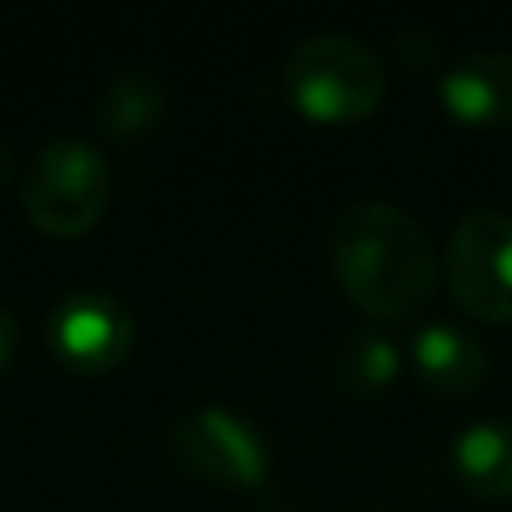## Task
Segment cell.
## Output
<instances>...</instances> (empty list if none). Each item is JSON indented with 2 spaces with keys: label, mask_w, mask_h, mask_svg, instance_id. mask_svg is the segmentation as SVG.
Here are the masks:
<instances>
[{
  "label": "cell",
  "mask_w": 512,
  "mask_h": 512,
  "mask_svg": "<svg viewBox=\"0 0 512 512\" xmlns=\"http://www.w3.org/2000/svg\"><path fill=\"white\" fill-rule=\"evenodd\" d=\"M440 104L456 124L500 128L512 120V52H468L440 72Z\"/></svg>",
  "instance_id": "ba28073f"
},
{
  "label": "cell",
  "mask_w": 512,
  "mask_h": 512,
  "mask_svg": "<svg viewBox=\"0 0 512 512\" xmlns=\"http://www.w3.org/2000/svg\"><path fill=\"white\" fill-rule=\"evenodd\" d=\"M328 260L344 296L372 320L416 316L440 276L424 224L388 200L348 204L328 232Z\"/></svg>",
  "instance_id": "6da1fadb"
},
{
  "label": "cell",
  "mask_w": 512,
  "mask_h": 512,
  "mask_svg": "<svg viewBox=\"0 0 512 512\" xmlns=\"http://www.w3.org/2000/svg\"><path fill=\"white\" fill-rule=\"evenodd\" d=\"M132 340V312L100 288H76L48 312V344L76 372L92 376L116 368L132 352Z\"/></svg>",
  "instance_id": "8992f818"
},
{
  "label": "cell",
  "mask_w": 512,
  "mask_h": 512,
  "mask_svg": "<svg viewBox=\"0 0 512 512\" xmlns=\"http://www.w3.org/2000/svg\"><path fill=\"white\" fill-rule=\"evenodd\" d=\"M384 92V60L344 32H312L284 60V96L304 120L316 124L364 120L380 108Z\"/></svg>",
  "instance_id": "7a4b0ae2"
},
{
  "label": "cell",
  "mask_w": 512,
  "mask_h": 512,
  "mask_svg": "<svg viewBox=\"0 0 512 512\" xmlns=\"http://www.w3.org/2000/svg\"><path fill=\"white\" fill-rule=\"evenodd\" d=\"M392 56L408 72H428L436 64V56H440V40L428 28H400L392 36Z\"/></svg>",
  "instance_id": "7c38bea8"
},
{
  "label": "cell",
  "mask_w": 512,
  "mask_h": 512,
  "mask_svg": "<svg viewBox=\"0 0 512 512\" xmlns=\"http://www.w3.org/2000/svg\"><path fill=\"white\" fill-rule=\"evenodd\" d=\"M16 344H20V328H16V316H12V312L0 304V368L12 360Z\"/></svg>",
  "instance_id": "4fadbf2b"
},
{
  "label": "cell",
  "mask_w": 512,
  "mask_h": 512,
  "mask_svg": "<svg viewBox=\"0 0 512 512\" xmlns=\"http://www.w3.org/2000/svg\"><path fill=\"white\" fill-rule=\"evenodd\" d=\"M448 468L464 492L492 504H512V424L476 420L460 428L448 448Z\"/></svg>",
  "instance_id": "9c48e42d"
},
{
  "label": "cell",
  "mask_w": 512,
  "mask_h": 512,
  "mask_svg": "<svg viewBox=\"0 0 512 512\" xmlns=\"http://www.w3.org/2000/svg\"><path fill=\"white\" fill-rule=\"evenodd\" d=\"M408 360L416 380L436 396H468L488 376V348L484 340L452 320H428L412 332Z\"/></svg>",
  "instance_id": "52a82bcc"
},
{
  "label": "cell",
  "mask_w": 512,
  "mask_h": 512,
  "mask_svg": "<svg viewBox=\"0 0 512 512\" xmlns=\"http://www.w3.org/2000/svg\"><path fill=\"white\" fill-rule=\"evenodd\" d=\"M8 180H12V148L0 140V192H4Z\"/></svg>",
  "instance_id": "5bb4252c"
},
{
  "label": "cell",
  "mask_w": 512,
  "mask_h": 512,
  "mask_svg": "<svg viewBox=\"0 0 512 512\" xmlns=\"http://www.w3.org/2000/svg\"><path fill=\"white\" fill-rule=\"evenodd\" d=\"M444 276L452 300L488 324H512V216L476 208L448 232Z\"/></svg>",
  "instance_id": "5b68a950"
},
{
  "label": "cell",
  "mask_w": 512,
  "mask_h": 512,
  "mask_svg": "<svg viewBox=\"0 0 512 512\" xmlns=\"http://www.w3.org/2000/svg\"><path fill=\"white\" fill-rule=\"evenodd\" d=\"M112 196V168L104 152L80 136L48 140L20 180L28 220L48 236H84L100 224Z\"/></svg>",
  "instance_id": "3957f363"
},
{
  "label": "cell",
  "mask_w": 512,
  "mask_h": 512,
  "mask_svg": "<svg viewBox=\"0 0 512 512\" xmlns=\"http://www.w3.org/2000/svg\"><path fill=\"white\" fill-rule=\"evenodd\" d=\"M168 456L172 464L212 488H260L272 468V452L264 432L232 408L200 404L172 420L168 428Z\"/></svg>",
  "instance_id": "277c9868"
},
{
  "label": "cell",
  "mask_w": 512,
  "mask_h": 512,
  "mask_svg": "<svg viewBox=\"0 0 512 512\" xmlns=\"http://www.w3.org/2000/svg\"><path fill=\"white\" fill-rule=\"evenodd\" d=\"M164 112H168L164 80L152 68L136 64L108 80V88L96 104V124L104 128V136L128 144V140H144L148 132H156Z\"/></svg>",
  "instance_id": "30bf717a"
},
{
  "label": "cell",
  "mask_w": 512,
  "mask_h": 512,
  "mask_svg": "<svg viewBox=\"0 0 512 512\" xmlns=\"http://www.w3.org/2000/svg\"><path fill=\"white\" fill-rule=\"evenodd\" d=\"M400 376V344L384 328H352L332 356V380L348 396H380Z\"/></svg>",
  "instance_id": "8fae6325"
}]
</instances>
